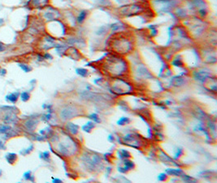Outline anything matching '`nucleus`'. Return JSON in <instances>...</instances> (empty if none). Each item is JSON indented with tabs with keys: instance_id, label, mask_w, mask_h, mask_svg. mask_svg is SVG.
<instances>
[{
	"instance_id": "nucleus-1",
	"label": "nucleus",
	"mask_w": 217,
	"mask_h": 183,
	"mask_svg": "<svg viewBox=\"0 0 217 183\" xmlns=\"http://www.w3.org/2000/svg\"><path fill=\"white\" fill-rule=\"evenodd\" d=\"M5 158H6V160H7L8 164H12L15 163L17 156H16V155L15 153H8L5 155Z\"/></svg>"
},
{
	"instance_id": "nucleus-2",
	"label": "nucleus",
	"mask_w": 217,
	"mask_h": 183,
	"mask_svg": "<svg viewBox=\"0 0 217 183\" xmlns=\"http://www.w3.org/2000/svg\"><path fill=\"white\" fill-rule=\"evenodd\" d=\"M18 96H19V94L18 93H12V94H10L6 96V99L8 100L9 102L12 103H16L17 101Z\"/></svg>"
},
{
	"instance_id": "nucleus-3",
	"label": "nucleus",
	"mask_w": 217,
	"mask_h": 183,
	"mask_svg": "<svg viewBox=\"0 0 217 183\" xmlns=\"http://www.w3.org/2000/svg\"><path fill=\"white\" fill-rule=\"evenodd\" d=\"M86 16H87V11H82L81 13L79 14L78 17H77V21H78L79 23H82L84 20H85Z\"/></svg>"
},
{
	"instance_id": "nucleus-4",
	"label": "nucleus",
	"mask_w": 217,
	"mask_h": 183,
	"mask_svg": "<svg viewBox=\"0 0 217 183\" xmlns=\"http://www.w3.org/2000/svg\"><path fill=\"white\" fill-rule=\"evenodd\" d=\"M10 129H11V127H10L9 125H0V133H7Z\"/></svg>"
},
{
	"instance_id": "nucleus-5",
	"label": "nucleus",
	"mask_w": 217,
	"mask_h": 183,
	"mask_svg": "<svg viewBox=\"0 0 217 183\" xmlns=\"http://www.w3.org/2000/svg\"><path fill=\"white\" fill-rule=\"evenodd\" d=\"M20 98H21L22 101L26 102L29 98V94L28 92H23V93H21V94H20Z\"/></svg>"
},
{
	"instance_id": "nucleus-6",
	"label": "nucleus",
	"mask_w": 217,
	"mask_h": 183,
	"mask_svg": "<svg viewBox=\"0 0 217 183\" xmlns=\"http://www.w3.org/2000/svg\"><path fill=\"white\" fill-rule=\"evenodd\" d=\"M19 66L21 68V69L25 73H28V72L31 71V68H29L27 64H24V63H20Z\"/></svg>"
},
{
	"instance_id": "nucleus-7",
	"label": "nucleus",
	"mask_w": 217,
	"mask_h": 183,
	"mask_svg": "<svg viewBox=\"0 0 217 183\" xmlns=\"http://www.w3.org/2000/svg\"><path fill=\"white\" fill-rule=\"evenodd\" d=\"M33 125H35V122L33 120H28L25 123V126L27 127L28 129H32L34 128Z\"/></svg>"
},
{
	"instance_id": "nucleus-8",
	"label": "nucleus",
	"mask_w": 217,
	"mask_h": 183,
	"mask_svg": "<svg viewBox=\"0 0 217 183\" xmlns=\"http://www.w3.org/2000/svg\"><path fill=\"white\" fill-rule=\"evenodd\" d=\"M24 178L25 180H32L33 181V177L31 176V172L28 171L24 174Z\"/></svg>"
},
{
	"instance_id": "nucleus-9",
	"label": "nucleus",
	"mask_w": 217,
	"mask_h": 183,
	"mask_svg": "<svg viewBox=\"0 0 217 183\" xmlns=\"http://www.w3.org/2000/svg\"><path fill=\"white\" fill-rule=\"evenodd\" d=\"M32 149H33V146H31L30 147L27 148V149L22 150V151H20V154H21V155H26V154H28L30 151H32Z\"/></svg>"
},
{
	"instance_id": "nucleus-10",
	"label": "nucleus",
	"mask_w": 217,
	"mask_h": 183,
	"mask_svg": "<svg viewBox=\"0 0 217 183\" xmlns=\"http://www.w3.org/2000/svg\"><path fill=\"white\" fill-rule=\"evenodd\" d=\"M127 121H128V119L126 118V117H122V118L120 119V120L118 121V124L119 125H124L127 123Z\"/></svg>"
},
{
	"instance_id": "nucleus-11",
	"label": "nucleus",
	"mask_w": 217,
	"mask_h": 183,
	"mask_svg": "<svg viewBox=\"0 0 217 183\" xmlns=\"http://www.w3.org/2000/svg\"><path fill=\"white\" fill-rule=\"evenodd\" d=\"M12 116H13L12 115H11V116L7 115V116H6L5 120L7 121V123H9V122H13V121H14V118H15V117H12Z\"/></svg>"
},
{
	"instance_id": "nucleus-12",
	"label": "nucleus",
	"mask_w": 217,
	"mask_h": 183,
	"mask_svg": "<svg viewBox=\"0 0 217 183\" xmlns=\"http://www.w3.org/2000/svg\"><path fill=\"white\" fill-rule=\"evenodd\" d=\"M77 73H79L81 76H85V75H84V73L86 74V73H87V71L85 70V69H77Z\"/></svg>"
},
{
	"instance_id": "nucleus-13",
	"label": "nucleus",
	"mask_w": 217,
	"mask_h": 183,
	"mask_svg": "<svg viewBox=\"0 0 217 183\" xmlns=\"http://www.w3.org/2000/svg\"><path fill=\"white\" fill-rule=\"evenodd\" d=\"M41 158H43V159L46 160L47 158H49V153L47 151L46 152H44V153H42V155H41Z\"/></svg>"
},
{
	"instance_id": "nucleus-14",
	"label": "nucleus",
	"mask_w": 217,
	"mask_h": 183,
	"mask_svg": "<svg viewBox=\"0 0 217 183\" xmlns=\"http://www.w3.org/2000/svg\"><path fill=\"white\" fill-rule=\"evenodd\" d=\"M5 149V145H4V143L0 140V150H4Z\"/></svg>"
},
{
	"instance_id": "nucleus-15",
	"label": "nucleus",
	"mask_w": 217,
	"mask_h": 183,
	"mask_svg": "<svg viewBox=\"0 0 217 183\" xmlns=\"http://www.w3.org/2000/svg\"><path fill=\"white\" fill-rule=\"evenodd\" d=\"M4 51V47H3V46H2V45L0 44V51Z\"/></svg>"
},
{
	"instance_id": "nucleus-16",
	"label": "nucleus",
	"mask_w": 217,
	"mask_h": 183,
	"mask_svg": "<svg viewBox=\"0 0 217 183\" xmlns=\"http://www.w3.org/2000/svg\"><path fill=\"white\" fill-rule=\"evenodd\" d=\"M54 182H61V181L60 180H58V179H55L54 181H53Z\"/></svg>"
},
{
	"instance_id": "nucleus-17",
	"label": "nucleus",
	"mask_w": 217,
	"mask_h": 183,
	"mask_svg": "<svg viewBox=\"0 0 217 183\" xmlns=\"http://www.w3.org/2000/svg\"><path fill=\"white\" fill-rule=\"evenodd\" d=\"M2 70H3V69H0V75H2Z\"/></svg>"
},
{
	"instance_id": "nucleus-18",
	"label": "nucleus",
	"mask_w": 217,
	"mask_h": 183,
	"mask_svg": "<svg viewBox=\"0 0 217 183\" xmlns=\"http://www.w3.org/2000/svg\"><path fill=\"white\" fill-rule=\"evenodd\" d=\"M1 175H2V170L0 169V176H1Z\"/></svg>"
}]
</instances>
